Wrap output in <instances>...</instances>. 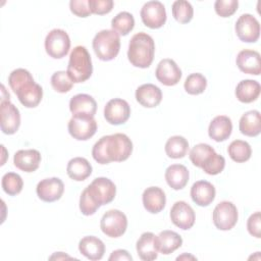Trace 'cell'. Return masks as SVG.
Segmentation results:
<instances>
[{"instance_id": "cell-46", "label": "cell", "mask_w": 261, "mask_h": 261, "mask_svg": "<svg viewBox=\"0 0 261 261\" xmlns=\"http://www.w3.org/2000/svg\"><path fill=\"white\" fill-rule=\"evenodd\" d=\"M89 0H71L69 2L70 11L79 17H88L91 14Z\"/></svg>"}, {"instance_id": "cell-17", "label": "cell", "mask_w": 261, "mask_h": 261, "mask_svg": "<svg viewBox=\"0 0 261 261\" xmlns=\"http://www.w3.org/2000/svg\"><path fill=\"white\" fill-rule=\"evenodd\" d=\"M239 69L248 74L259 75L261 73V57L259 52L250 49L240 51L236 59Z\"/></svg>"}, {"instance_id": "cell-1", "label": "cell", "mask_w": 261, "mask_h": 261, "mask_svg": "<svg viewBox=\"0 0 261 261\" xmlns=\"http://www.w3.org/2000/svg\"><path fill=\"white\" fill-rule=\"evenodd\" d=\"M133 152V143L125 134H114L100 138L92 149L94 160L100 164L125 161Z\"/></svg>"}, {"instance_id": "cell-13", "label": "cell", "mask_w": 261, "mask_h": 261, "mask_svg": "<svg viewBox=\"0 0 261 261\" xmlns=\"http://www.w3.org/2000/svg\"><path fill=\"white\" fill-rule=\"evenodd\" d=\"M171 222L182 230L192 228L196 215L194 209L185 201H177L170 209Z\"/></svg>"}, {"instance_id": "cell-47", "label": "cell", "mask_w": 261, "mask_h": 261, "mask_svg": "<svg viewBox=\"0 0 261 261\" xmlns=\"http://www.w3.org/2000/svg\"><path fill=\"white\" fill-rule=\"evenodd\" d=\"M109 261H113V260H127V261H132L133 257L132 255L126 251V250H122V249H118L115 250L111 253V255L108 258Z\"/></svg>"}, {"instance_id": "cell-35", "label": "cell", "mask_w": 261, "mask_h": 261, "mask_svg": "<svg viewBox=\"0 0 261 261\" xmlns=\"http://www.w3.org/2000/svg\"><path fill=\"white\" fill-rule=\"evenodd\" d=\"M214 153H215V150L210 145L205 143H200L195 145L191 149L189 157L191 162L195 166L201 168Z\"/></svg>"}, {"instance_id": "cell-50", "label": "cell", "mask_w": 261, "mask_h": 261, "mask_svg": "<svg viewBox=\"0 0 261 261\" xmlns=\"http://www.w3.org/2000/svg\"><path fill=\"white\" fill-rule=\"evenodd\" d=\"M54 258H56V259H61V258H70V257L67 256V255H64V253H62V252H58V253H55L54 255H52V256L50 257V259H54Z\"/></svg>"}, {"instance_id": "cell-45", "label": "cell", "mask_w": 261, "mask_h": 261, "mask_svg": "<svg viewBox=\"0 0 261 261\" xmlns=\"http://www.w3.org/2000/svg\"><path fill=\"white\" fill-rule=\"evenodd\" d=\"M247 229L251 236L257 239L261 238V216L259 211L250 215L247 220Z\"/></svg>"}, {"instance_id": "cell-36", "label": "cell", "mask_w": 261, "mask_h": 261, "mask_svg": "<svg viewBox=\"0 0 261 261\" xmlns=\"http://www.w3.org/2000/svg\"><path fill=\"white\" fill-rule=\"evenodd\" d=\"M171 11L174 19L180 23L190 22L194 15V9L192 4L186 0L174 1L171 6Z\"/></svg>"}, {"instance_id": "cell-39", "label": "cell", "mask_w": 261, "mask_h": 261, "mask_svg": "<svg viewBox=\"0 0 261 261\" xmlns=\"http://www.w3.org/2000/svg\"><path fill=\"white\" fill-rule=\"evenodd\" d=\"M33 81H34L33 75L29 70L24 68H16L12 70L8 76V84L14 93H16L25 84Z\"/></svg>"}, {"instance_id": "cell-11", "label": "cell", "mask_w": 261, "mask_h": 261, "mask_svg": "<svg viewBox=\"0 0 261 261\" xmlns=\"http://www.w3.org/2000/svg\"><path fill=\"white\" fill-rule=\"evenodd\" d=\"M143 23L150 29H159L166 21V10L160 1H148L141 9Z\"/></svg>"}, {"instance_id": "cell-25", "label": "cell", "mask_w": 261, "mask_h": 261, "mask_svg": "<svg viewBox=\"0 0 261 261\" xmlns=\"http://www.w3.org/2000/svg\"><path fill=\"white\" fill-rule=\"evenodd\" d=\"M232 132V122L228 116L218 115L214 117L208 127L209 137L215 142L227 140Z\"/></svg>"}, {"instance_id": "cell-3", "label": "cell", "mask_w": 261, "mask_h": 261, "mask_svg": "<svg viewBox=\"0 0 261 261\" xmlns=\"http://www.w3.org/2000/svg\"><path fill=\"white\" fill-rule=\"evenodd\" d=\"M70 80L75 83H84L89 80L93 73L91 55L84 46H76L69 55V61L66 70Z\"/></svg>"}, {"instance_id": "cell-34", "label": "cell", "mask_w": 261, "mask_h": 261, "mask_svg": "<svg viewBox=\"0 0 261 261\" xmlns=\"http://www.w3.org/2000/svg\"><path fill=\"white\" fill-rule=\"evenodd\" d=\"M135 27V18L132 13L122 11L116 14L111 20V28L118 35L126 36Z\"/></svg>"}, {"instance_id": "cell-23", "label": "cell", "mask_w": 261, "mask_h": 261, "mask_svg": "<svg viewBox=\"0 0 261 261\" xmlns=\"http://www.w3.org/2000/svg\"><path fill=\"white\" fill-rule=\"evenodd\" d=\"M19 102L27 108L37 107L43 98L42 87L35 83V81L25 84L16 93Z\"/></svg>"}, {"instance_id": "cell-12", "label": "cell", "mask_w": 261, "mask_h": 261, "mask_svg": "<svg viewBox=\"0 0 261 261\" xmlns=\"http://www.w3.org/2000/svg\"><path fill=\"white\" fill-rule=\"evenodd\" d=\"M130 115V107L128 103L119 98L111 99L104 107V117L107 122L112 125L123 124Z\"/></svg>"}, {"instance_id": "cell-28", "label": "cell", "mask_w": 261, "mask_h": 261, "mask_svg": "<svg viewBox=\"0 0 261 261\" xmlns=\"http://www.w3.org/2000/svg\"><path fill=\"white\" fill-rule=\"evenodd\" d=\"M156 244L158 252L169 255L182 245V239L177 232L166 229L156 236Z\"/></svg>"}, {"instance_id": "cell-19", "label": "cell", "mask_w": 261, "mask_h": 261, "mask_svg": "<svg viewBox=\"0 0 261 261\" xmlns=\"http://www.w3.org/2000/svg\"><path fill=\"white\" fill-rule=\"evenodd\" d=\"M13 163L16 168L24 172H34L41 163V154L36 149L18 150L13 157Z\"/></svg>"}, {"instance_id": "cell-7", "label": "cell", "mask_w": 261, "mask_h": 261, "mask_svg": "<svg viewBox=\"0 0 261 261\" xmlns=\"http://www.w3.org/2000/svg\"><path fill=\"white\" fill-rule=\"evenodd\" d=\"M238 209L233 203L222 201L218 203L212 214L213 223L220 230H230L238 221Z\"/></svg>"}, {"instance_id": "cell-5", "label": "cell", "mask_w": 261, "mask_h": 261, "mask_svg": "<svg viewBox=\"0 0 261 261\" xmlns=\"http://www.w3.org/2000/svg\"><path fill=\"white\" fill-rule=\"evenodd\" d=\"M70 49L68 34L61 29H54L48 33L45 39V50L54 59H61L67 55Z\"/></svg>"}, {"instance_id": "cell-24", "label": "cell", "mask_w": 261, "mask_h": 261, "mask_svg": "<svg viewBox=\"0 0 261 261\" xmlns=\"http://www.w3.org/2000/svg\"><path fill=\"white\" fill-rule=\"evenodd\" d=\"M79 251L86 258L97 261L102 259L104 256L105 245L99 238L94 236H87L80 241Z\"/></svg>"}, {"instance_id": "cell-37", "label": "cell", "mask_w": 261, "mask_h": 261, "mask_svg": "<svg viewBox=\"0 0 261 261\" xmlns=\"http://www.w3.org/2000/svg\"><path fill=\"white\" fill-rule=\"evenodd\" d=\"M1 186L3 191L9 196H16L19 194L23 187L22 178L15 172H7L2 176Z\"/></svg>"}, {"instance_id": "cell-27", "label": "cell", "mask_w": 261, "mask_h": 261, "mask_svg": "<svg viewBox=\"0 0 261 261\" xmlns=\"http://www.w3.org/2000/svg\"><path fill=\"white\" fill-rule=\"evenodd\" d=\"M165 180L167 185L177 191L184 189L189 181V170L182 164H171L165 170Z\"/></svg>"}, {"instance_id": "cell-22", "label": "cell", "mask_w": 261, "mask_h": 261, "mask_svg": "<svg viewBox=\"0 0 261 261\" xmlns=\"http://www.w3.org/2000/svg\"><path fill=\"white\" fill-rule=\"evenodd\" d=\"M69 110L72 115L94 116L97 111V103L88 94H77L70 99Z\"/></svg>"}, {"instance_id": "cell-41", "label": "cell", "mask_w": 261, "mask_h": 261, "mask_svg": "<svg viewBox=\"0 0 261 261\" xmlns=\"http://www.w3.org/2000/svg\"><path fill=\"white\" fill-rule=\"evenodd\" d=\"M100 208V205L93 199L90 195L87 188L82 192L80 197V210L81 212L86 215L90 216L96 213V211Z\"/></svg>"}, {"instance_id": "cell-8", "label": "cell", "mask_w": 261, "mask_h": 261, "mask_svg": "<svg viewBox=\"0 0 261 261\" xmlns=\"http://www.w3.org/2000/svg\"><path fill=\"white\" fill-rule=\"evenodd\" d=\"M68 133L77 141H87L92 138L97 130V122L94 116L72 115L68 121Z\"/></svg>"}, {"instance_id": "cell-42", "label": "cell", "mask_w": 261, "mask_h": 261, "mask_svg": "<svg viewBox=\"0 0 261 261\" xmlns=\"http://www.w3.org/2000/svg\"><path fill=\"white\" fill-rule=\"evenodd\" d=\"M224 167H225L224 157L215 152L201 168L207 174L216 175V174L220 173L224 169Z\"/></svg>"}, {"instance_id": "cell-26", "label": "cell", "mask_w": 261, "mask_h": 261, "mask_svg": "<svg viewBox=\"0 0 261 261\" xmlns=\"http://www.w3.org/2000/svg\"><path fill=\"white\" fill-rule=\"evenodd\" d=\"M136 249L140 259L144 261L155 260L158 257L156 236L150 231L142 233L137 241Z\"/></svg>"}, {"instance_id": "cell-9", "label": "cell", "mask_w": 261, "mask_h": 261, "mask_svg": "<svg viewBox=\"0 0 261 261\" xmlns=\"http://www.w3.org/2000/svg\"><path fill=\"white\" fill-rule=\"evenodd\" d=\"M90 195L100 205H106L113 201L116 195L114 182L107 177H97L88 187Z\"/></svg>"}, {"instance_id": "cell-43", "label": "cell", "mask_w": 261, "mask_h": 261, "mask_svg": "<svg viewBox=\"0 0 261 261\" xmlns=\"http://www.w3.org/2000/svg\"><path fill=\"white\" fill-rule=\"evenodd\" d=\"M238 6V0H216L214 3V10L219 16L228 17L237 11Z\"/></svg>"}, {"instance_id": "cell-31", "label": "cell", "mask_w": 261, "mask_h": 261, "mask_svg": "<svg viewBox=\"0 0 261 261\" xmlns=\"http://www.w3.org/2000/svg\"><path fill=\"white\" fill-rule=\"evenodd\" d=\"M261 86L255 80H243L236 88V97L242 103H252L260 95Z\"/></svg>"}, {"instance_id": "cell-16", "label": "cell", "mask_w": 261, "mask_h": 261, "mask_svg": "<svg viewBox=\"0 0 261 261\" xmlns=\"http://www.w3.org/2000/svg\"><path fill=\"white\" fill-rule=\"evenodd\" d=\"M181 70L174 60L169 58L162 59L155 70L156 79L164 86H174L181 79Z\"/></svg>"}, {"instance_id": "cell-14", "label": "cell", "mask_w": 261, "mask_h": 261, "mask_svg": "<svg viewBox=\"0 0 261 261\" xmlns=\"http://www.w3.org/2000/svg\"><path fill=\"white\" fill-rule=\"evenodd\" d=\"M39 199L51 203L59 200L64 192V184L58 177L44 178L38 182L36 188Z\"/></svg>"}, {"instance_id": "cell-49", "label": "cell", "mask_w": 261, "mask_h": 261, "mask_svg": "<svg viewBox=\"0 0 261 261\" xmlns=\"http://www.w3.org/2000/svg\"><path fill=\"white\" fill-rule=\"evenodd\" d=\"M197 260V258L196 257H194L193 255H190V254H187V253H185V254H182V255H180V256H178L177 258H176V260Z\"/></svg>"}, {"instance_id": "cell-44", "label": "cell", "mask_w": 261, "mask_h": 261, "mask_svg": "<svg viewBox=\"0 0 261 261\" xmlns=\"http://www.w3.org/2000/svg\"><path fill=\"white\" fill-rule=\"evenodd\" d=\"M89 8L91 13L103 15L109 13L114 5L112 0H89Z\"/></svg>"}, {"instance_id": "cell-10", "label": "cell", "mask_w": 261, "mask_h": 261, "mask_svg": "<svg viewBox=\"0 0 261 261\" xmlns=\"http://www.w3.org/2000/svg\"><path fill=\"white\" fill-rule=\"evenodd\" d=\"M238 38L245 43H255L260 37V24L255 16L249 13L242 14L234 25Z\"/></svg>"}, {"instance_id": "cell-15", "label": "cell", "mask_w": 261, "mask_h": 261, "mask_svg": "<svg viewBox=\"0 0 261 261\" xmlns=\"http://www.w3.org/2000/svg\"><path fill=\"white\" fill-rule=\"evenodd\" d=\"M1 130L5 135L15 134L20 125V113L10 101H1Z\"/></svg>"}, {"instance_id": "cell-30", "label": "cell", "mask_w": 261, "mask_h": 261, "mask_svg": "<svg viewBox=\"0 0 261 261\" xmlns=\"http://www.w3.org/2000/svg\"><path fill=\"white\" fill-rule=\"evenodd\" d=\"M92 165L84 157H74L70 159L66 166L67 175L75 180L83 181L92 174Z\"/></svg>"}, {"instance_id": "cell-20", "label": "cell", "mask_w": 261, "mask_h": 261, "mask_svg": "<svg viewBox=\"0 0 261 261\" xmlns=\"http://www.w3.org/2000/svg\"><path fill=\"white\" fill-rule=\"evenodd\" d=\"M214 186L207 180H198L191 188V198L195 204L201 207L209 206L215 199Z\"/></svg>"}, {"instance_id": "cell-21", "label": "cell", "mask_w": 261, "mask_h": 261, "mask_svg": "<svg viewBox=\"0 0 261 261\" xmlns=\"http://www.w3.org/2000/svg\"><path fill=\"white\" fill-rule=\"evenodd\" d=\"M136 100L146 108H154L158 106L162 100L161 90L153 84L141 85L136 90Z\"/></svg>"}, {"instance_id": "cell-33", "label": "cell", "mask_w": 261, "mask_h": 261, "mask_svg": "<svg viewBox=\"0 0 261 261\" xmlns=\"http://www.w3.org/2000/svg\"><path fill=\"white\" fill-rule=\"evenodd\" d=\"M227 153L231 160L237 163H243L251 158L252 149L246 141L234 140L227 147Z\"/></svg>"}, {"instance_id": "cell-18", "label": "cell", "mask_w": 261, "mask_h": 261, "mask_svg": "<svg viewBox=\"0 0 261 261\" xmlns=\"http://www.w3.org/2000/svg\"><path fill=\"white\" fill-rule=\"evenodd\" d=\"M142 201L144 208L148 212L157 214L164 209L166 204V196L163 190L159 187H149L143 192Z\"/></svg>"}, {"instance_id": "cell-32", "label": "cell", "mask_w": 261, "mask_h": 261, "mask_svg": "<svg viewBox=\"0 0 261 261\" xmlns=\"http://www.w3.org/2000/svg\"><path fill=\"white\" fill-rule=\"evenodd\" d=\"M189 150V142L181 136L170 137L165 144V153L169 158L179 159L187 155Z\"/></svg>"}, {"instance_id": "cell-29", "label": "cell", "mask_w": 261, "mask_h": 261, "mask_svg": "<svg viewBox=\"0 0 261 261\" xmlns=\"http://www.w3.org/2000/svg\"><path fill=\"white\" fill-rule=\"evenodd\" d=\"M240 132L247 137H256L261 132V114L258 110L245 112L239 122Z\"/></svg>"}, {"instance_id": "cell-4", "label": "cell", "mask_w": 261, "mask_h": 261, "mask_svg": "<svg viewBox=\"0 0 261 261\" xmlns=\"http://www.w3.org/2000/svg\"><path fill=\"white\" fill-rule=\"evenodd\" d=\"M92 45L96 56L100 60L110 61L119 53L120 38L113 30H102L95 35Z\"/></svg>"}, {"instance_id": "cell-2", "label": "cell", "mask_w": 261, "mask_h": 261, "mask_svg": "<svg viewBox=\"0 0 261 261\" xmlns=\"http://www.w3.org/2000/svg\"><path fill=\"white\" fill-rule=\"evenodd\" d=\"M155 54V43L147 33L140 32L134 35L128 43L127 58L132 65L147 68L151 65Z\"/></svg>"}, {"instance_id": "cell-48", "label": "cell", "mask_w": 261, "mask_h": 261, "mask_svg": "<svg viewBox=\"0 0 261 261\" xmlns=\"http://www.w3.org/2000/svg\"><path fill=\"white\" fill-rule=\"evenodd\" d=\"M1 90H2V96H1V101H9L10 95L9 93L6 92L4 85H1Z\"/></svg>"}, {"instance_id": "cell-6", "label": "cell", "mask_w": 261, "mask_h": 261, "mask_svg": "<svg viewBox=\"0 0 261 261\" xmlns=\"http://www.w3.org/2000/svg\"><path fill=\"white\" fill-rule=\"evenodd\" d=\"M127 227V218L123 212L111 209L105 212L100 220V228L109 238L121 237Z\"/></svg>"}, {"instance_id": "cell-40", "label": "cell", "mask_w": 261, "mask_h": 261, "mask_svg": "<svg viewBox=\"0 0 261 261\" xmlns=\"http://www.w3.org/2000/svg\"><path fill=\"white\" fill-rule=\"evenodd\" d=\"M51 86L57 93H67L73 87V82L64 70L55 71L51 76Z\"/></svg>"}, {"instance_id": "cell-38", "label": "cell", "mask_w": 261, "mask_h": 261, "mask_svg": "<svg viewBox=\"0 0 261 261\" xmlns=\"http://www.w3.org/2000/svg\"><path fill=\"white\" fill-rule=\"evenodd\" d=\"M207 87V80L206 77L199 72L191 73L187 76L184 88L186 92L190 95H199L202 94Z\"/></svg>"}]
</instances>
